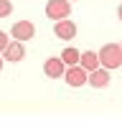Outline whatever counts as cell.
<instances>
[{"mask_svg":"<svg viewBox=\"0 0 122 127\" xmlns=\"http://www.w3.org/2000/svg\"><path fill=\"white\" fill-rule=\"evenodd\" d=\"M46 15L51 20H64L71 15V0H48L46 3Z\"/></svg>","mask_w":122,"mask_h":127,"instance_id":"obj_3","label":"cell"},{"mask_svg":"<svg viewBox=\"0 0 122 127\" xmlns=\"http://www.w3.org/2000/svg\"><path fill=\"white\" fill-rule=\"evenodd\" d=\"M3 59L5 61H13V64H18V61H23L26 59V48H23V41H10L8 43V48L3 51Z\"/></svg>","mask_w":122,"mask_h":127,"instance_id":"obj_7","label":"cell"},{"mask_svg":"<svg viewBox=\"0 0 122 127\" xmlns=\"http://www.w3.org/2000/svg\"><path fill=\"white\" fill-rule=\"evenodd\" d=\"M109 69H104V66H99V69H94V71H89V87H94V89H104V87H109Z\"/></svg>","mask_w":122,"mask_h":127,"instance_id":"obj_8","label":"cell"},{"mask_svg":"<svg viewBox=\"0 0 122 127\" xmlns=\"http://www.w3.org/2000/svg\"><path fill=\"white\" fill-rule=\"evenodd\" d=\"M3 64H5V59H3V54H0V71H3Z\"/></svg>","mask_w":122,"mask_h":127,"instance_id":"obj_14","label":"cell"},{"mask_svg":"<svg viewBox=\"0 0 122 127\" xmlns=\"http://www.w3.org/2000/svg\"><path fill=\"white\" fill-rule=\"evenodd\" d=\"M8 43H10V38H8V33H3V31H0V54H3V51L8 48Z\"/></svg>","mask_w":122,"mask_h":127,"instance_id":"obj_12","label":"cell"},{"mask_svg":"<svg viewBox=\"0 0 122 127\" xmlns=\"http://www.w3.org/2000/svg\"><path fill=\"white\" fill-rule=\"evenodd\" d=\"M43 74L48 79H61L66 74V64H64V59L61 56H51V59H46L43 61Z\"/></svg>","mask_w":122,"mask_h":127,"instance_id":"obj_5","label":"cell"},{"mask_svg":"<svg viewBox=\"0 0 122 127\" xmlns=\"http://www.w3.org/2000/svg\"><path fill=\"white\" fill-rule=\"evenodd\" d=\"M10 13H13V3L10 0H0V18H5Z\"/></svg>","mask_w":122,"mask_h":127,"instance_id":"obj_11","label":"cell"},{"mask_svg":"<svg viewBox=\"0 0 122 127\" xmlns=\"http://www.w3.org/2000/svg\"><path fill=\"white\" fill-rule=\"evenodd\" d=\"M71 3H74V0H71Z\"/></svg>","mask_w":122,"mask_h":127,"instance_id":"obj_15","label":"cell"},{"mask_svg":"<svg viewBox=\"0 0 122 127\" xmlns=\"http://www.w3.org/2000/svg\"><path fill=\"white\" fill-rule=\"evenodd\" d=\"M64 81L69 84V87H84V84H89V71L81 66V64H74V66H66V74H64Z\"/></svg>","mask_w":122,"mask_h":127,"instance_id":"obj_2","label":"cell"},{"mask_svg":"<svg viewBox=\"0 0 122 127\" xmlns=\"http://www.w3.org/2000/svg\"><path fill=\"white\" fill-rule=\"evenodd\" d=\"M99 64L104 69H120L122 66V46L120 43H104L99 51Z\"/></svg>","mask_w":122,"mask_h":127,"instance_id":"obj_1","label":"cell"},{"mask_svg":"<svg viewBox=\"0 0 122 127\" xmlns=\"http://www.w3.org/2000/svg\"><path fill=\"white\" fill-rule=\"evenodd\" d=\"M54 36H59L61 41H71V38H76V23L74 20H56V26H54Z\"/></svg>","mask_w":122,"mask_h":127,"instance_id":"obj_6","label":"cell"},{"mask_svg":"<svg viewBox=\"0 0 122 127\" xmlns=\"http://www.w3.org/2000/svg\"><path fill=\"white\" fill-rule=\"evenodd\" d=\"M10 36H13L15 41H30L36 36V26L30 23V20H18V23H13V28H10Z\"/></svg>","mask_w":122,"mask_h":127,"instance_id":"obj_4","label":"cell"},{"mask_svg":"<svg viewBox=\"0 0 122 127\" xmlns=\"http://www.w3.org/2000/svg\"><path fill=\"white\" fill-rule=\"evenodd\" d=\"M81 66H84L87 71H94V69H99L102 64H99V54L97 51H84V54H81Z\"/></svg>","mask_w":122,"mask_h":127,"instance_id":"obj_9","label":"cell"},{"mask_svg":"<svg viewBox=\"0 0 122 127\" xmlns=\"http://www.w3.org/2000/svg\"><path fill=\"white\" fill-rule=\"evenodd\" d=\"M61 59H64L66 66H74V64H79V61H81V51H76L74 46H69V48L61 51Z\"/></svg>","mask_w":122,"mask_h":127,"instance_id":"obj_10","label":"cell"},{"mask_svg":"<svg viewBox=\"0 0 122 127\" xmlns=\"http://www.w3.org/2000/svg\"><path fill=\"white\" fill-rule=\"evenodd\" d=\"M117 18H120V20H122V5H120V8H117Z\"/></svg>","mask_w":122,"mask_h":127,"instance_id":"obj_13","label":"cell"}]
</instances>
